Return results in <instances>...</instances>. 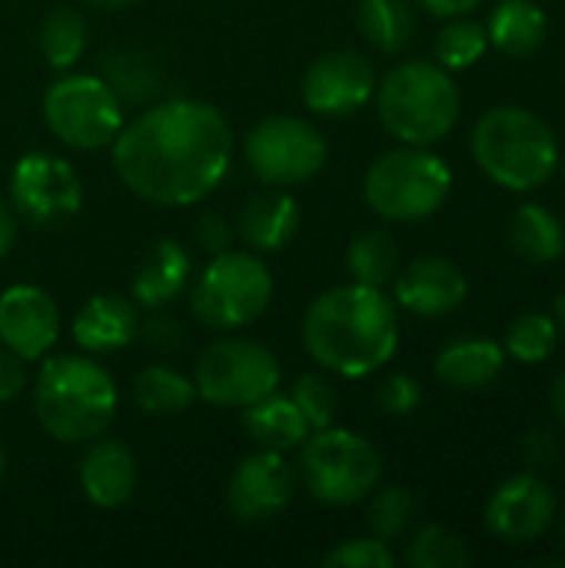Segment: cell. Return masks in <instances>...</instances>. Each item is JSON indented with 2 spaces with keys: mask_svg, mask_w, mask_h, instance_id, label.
Returning <instances> with one entry per match:
<instances>
[{
  "mask_svg": "<svg viewBox=\"0 0 565 568\" xmlns=\"http://www.w3.org/2000/svg\"><path fill=\"white\" fill-rule=\"evenodd\" d=\"M113 146L120 183L153 206H190L210 196L233 163V130L203 100H163L123 123Z\"/></svg>",
  "mask_w": 565,
  "mask_h": 568,
  "instance_id": "1",
  "label": "cell"
},
{
  "mask_svg": "<svg viewBox=\"0 0 565 568\" xmlns=\"http://www.w3.org/2000/svg\"><path fill=\"white\" fill-rule=\"evenodd\" d=\"M303 346L326 373L363 379L400 346L396 303L380 286L346 283L320 293L303 316Z\"/></svg>",
  "mask_w": 565,
  "mask_h": 568,
  "instance_id": "2",
  "label": "cell"
},
{
  "mask_svg": "<svg viewBox=\"0 0 565 568\" xmlns=\"http://www.w3.org/2000/svg\"><path fill=\"white\" fill-rule=\"evenodd\" d=\"M33 413L50 439L83 446L110 429L117 416V383L93 356H43L33 386Z\"/></svg>",
  "mask_w": 565,
  "mask_h": 568,
  "instance_id": "3",
  "label": "cell"
},
{
  "mask_svg": "<svg viewBox=\"0 0 565 568\" xmlns=\"http://www.w3.org/2000/svg\"><path fill=\"white\" fill-rule=\"evenodd\" d=\"M473 156L493 183L529 193L546 186L559 170V140L539 113L506 103L480 116Z\"/></svg>",
  "mask_w": 565,
  "mask_h": 568,
  "instance_id": "4",
  "label": "cell"
},
{
  "mask_svg": "<svg viewBox=\"0 0 565 568\" xmlns=\"http://www.w3.org/2000/svg\"><path fill=\"white\" fill-rule=\"evenodd\" d=\"M373 97L386 133L413 146H430L450 136L463 106L453 73L430 60H406L393 67Z\"/></svg>",
  "mask_w": 565,
  "mask_h": 568,
  "instance_id": "5",
  "label": "cell"
},
{
  "mask_svg": "<svg viewBox=\"0 0 565 568\" xmlns=\"http://www.w3.org/2000/svg\"><path fill=\"white\" fill-rule=\"evenodd\" d=\"M453 190L450 163L430 146H396L376 156L363 176L366 206L390 223H416L433 216Z\"/></svg>",
  "mask_w": 565,
  "mask_h": 568,
  "instance_id": "6",
  "label": "cell"
},
{
  "mask_svg": "<svg viewBox=\"0 0 565 568\" xmlns=\"http://www.w3.org/2000/svg\"><path fill=\"white\" fill-rule=\"evenodd\" d=\"M300 449V479L323 506H356L380 486L383 459L360 433L326 426L310 433Z\"/></svg>",
  "mask_w": 565,
  "mask_h": 568,
  "instance_id": "7",
  "label": "cell"
},
{
  "mask_svg": "<svg viewBox=\"0 0 565 568\" xmlns=\"http://www.w3.org/2000/svg\"><path fill=\"white\" fill-rule=\"evenodd\" d=\"M273 300V276L253 253H216L190 290L196 323L210 329H240L256 323Z\"/></svg>",
  "mask_w": 565,
  "mask_h": 568,
  "instance_id": "8",
  "label": "cell"
},
{
  "mask_svg": "<svg viewBox=\"0 0 565 568\" xmlns=\"http://www.w3.org/2000/svg\"><path fill=\"white\" fill-rule=\"evenodd\" d=\"M50 133L73 150H103L123 130V103L97 73L57 77L43 93Z\"/></svg>",
  "mask_w": 565,
  "mask_h": 568,
  "instance_id": "9",
  "label": "cell"
},
{
  "mask_svg": "<svg viewBox=\"0 0 565 568\" xmlns=\"http://www.w3.org/2000/svg\"><path fill=\"white\" fill-rule=\"evenodd\" d=\"M196 396H203L213 406L226 409H246L256 399L276 393L280 386V363L273 349H266L256 339L226 336L210 343L193 373Z\"/></svg>",
  "mask_w": 565,
  "mask_h": 568,
  "instance_id": "10",
  "label": "cell"
},
{
  "mask_svg": "<svg viewBox=\"0 0 565 568\" xmlns=\"http://www.w3.org/2000/svg\"><path fill=\"white\" fill-rule=\"evenodd\" d=\"M246 163L266 186H300L326 163V136L303 116H266L243 143Z\"/></svg>",
  "mask_w": 565,
  "mask_h": 568,
  "instance_id": "11",
  "label": "cell"
},
{
  "mask_svg": "<svg viewBox=\"0 0 565 568\" xmlns=\"http://www.w3.org/2000/svg\"><path fill=\"white\" fill-rule=\"evenodd\" d=\"M10 206L37 230H53L73 220L83 206L77 170L57 153H27L10 173Z\"/></svg>",
  "mask_w": 565,
  "mask_h": 568,
  "instance_id": "12",
  "label": "cell"
},
{
  "mask_svg": "<svg viewBox=\"0 0 565 568\" xmlns=\"http://www.w3.org/2000/svg\"><path fill=\"white\" fill-rule=\"evenodd\" d=\"M296 476L283 453L256 449L253 456L240 459L226 479V509L236 523L256 526L276 519L293 503Z\"/></svg>",
  "mask_w": 565,
  "mask_h": 568,
  "instance_id": "13",
  "label": "cell"
},
{
  "mask_svg": "<svg viewBox=\"0 0 565 568\" xmlns=\"http://www.w3.org/2000/svg\"><path fill=\"white\" fill-rule=\"evenodd\" d=\"M376 93V70L360 50H330L303 77V103L316 116H350Z\"/></svg>",
  "mask_w": 565,
  "mask_h": 568,
  "instance_id": "14",
  "label": "cell"
},
{
  "mask_svg": "<svg viewBox=\"0 0 565 568\" xmlns=\"http://www.w3.org/2000/svg\"><path fill=\"white\" fill-rule=\"evenodd\" d=\"M553 516L556 496L546 486V479L519 473L493 493L486 506V529L509 546H523L543 539L553 526Z\"/></svg>",
  "mask_w": 565,
  "mask_h": 568,
  "instance_id": "15",
  "label": "cell"
},
{
  "mask_svg": "<svg viewBox=\"0 0 565 568\" xmlns=\"http://www.w3.org/2000/svg\"><path fill=\"white\" fill-rule=\"evenodd\" d=\"M60 336V310L40 286L17 283L0 293V343L23 363L43 359Z\"/></svg>",
  "mask_w": 565,
  "mask_h": 568,
  "instance_id": "16",
  "label": "cell"
},
{
  "mask_svg": "<svg viewBox=\"0 0 565 568\" xmlns=\"http://www.w3.org/2000/svg\"><path fill=\"white\" fill-rule=\"evenodd\" d=\"M470 296V283L463 270L446 256H420L393 280L396 310L436 320L456 313Z\"/></svg>",
  "mask_w": 565,
  "mask_h": 568,
  "instance_id": "17",
  "label": "cell"
},
{
  "mask_svg": "<svg viewBox=\"0 0 565 568\" xmlns=\"http://www.w3.org/2000/svg\"><path fill=\"white\" fill-rule=\"evenodd\" d=\"M70 333L83 353H117L140 336V310L133 296L100 293L83 303V310L73 316Z\"/></svg>",
  "mask_w": 565,
  "mask_h": 568,
  "instance_id": "18",
  "label": "cell"
},
{
  "mask_svg": "<svg viewBox=\"0 0 565 568\" xmlns=\"http://www.w3.org/2000/svg\"><path fill=\"white\" fill-rule=\"evenodd\" d=\"M80 489L83 496L100 506V509H120L123 503H130L133 489H137V459L133 453L117 443V439H90L80 469H77Z\"/></svg>",
  "mask_w": 565,
  "mask_h": 568,
  "instance_id": "19",
  "label": "cell"
},
{
  "mask_svg": "<svg viewBox=\"0 0 565 568\" xmlns=\"http://www.w3.org/2000/svg\"><path fill=\"white\" fill-rule=\"evenodd\" d=\"M300 230V206L283 190H263L250 196L236 216V233L250 250L280 253L293 243Z\"/></svg>",
  "mask_w": 565,
  "mask_h": 568,
  "instance_id": "20",
  "label": "cell"
},
{
  "mask_svg": "<svg viewBox=\"0 0 565 568\" xmlns=\"http://www.w3.org/2000/svg\"><path fill=\"white\" fill-rule=\"evenodd\" d=\"M506 366V349L490 336H460L446 343L436 356V376L463 393L486 389L500 379Z\"/></svg>",
  "mask_w": 565,
  "mask_h": 568,
  "instance_id": "21",
  "label": "cell"
},
{
  "mask_svg": "<svg viewBox=\"0 0 565 568\" xmlns=\"http://www.w3.org/2000/svg\"><path fill=\"white\" fill-rule=\"evenodd\" d=\"M190 270L193 260L186 246L176 240H160L133 276V303L143 310H160L173 303L190 283Z\"/></svg>",
  "mask_w": 565,
  "mask_h": 568,
  "instance_id": "22",
  "label": "cell"
},
{
  "mask_svg": "<svg viewBox=\"0 0 565 568\" xmlns=\"http://www.w3.org/2000/svg\"><path fill=\"white\" fill-rule=\"evenodd\" d=\"M243 429L256 443V449L290 453L300 449L310 436V426L290 396L270 393L243 409Z\"/></svg>",
  "mask_w": 565,
  "mask_h": 568,
  "instance_id": "23",
  "label": "cell"
},
{
  "mask_svg": "<svg viewBox=\"0 0 565 568\" xmlns=\"http://www.w3.org/2000/svg\"><path fill=\"white\" fill-rule=\"evenodd\" d=\"M490 43L509 57H533L549 37V17L536 0H500L486 23Z\"/></svg>",
  "mask_w": 565,
  "mask_h": 568,
  "instance_id": "24",
  "label": "cell"
},
{
  "mask_svg": "<svg viewBox=\"0 0 565 568\" xmlns=\"http://www.w3.org/2000/svg\"><path fill=\"white\" fill-rule=\"evenodd\" d=\"M509 246L526 263H556L565 253V226L553 210L539 203H523L509 220Z\"/></svg>",
  "mask_w": 565,
  "mask_h": 568,
  "instance_id": "25",
  "label": "cell"
},
{
  "mask_svg": "<svg viewBox=\"0 0 565 568\" xmlns=\"http://www.w3.org/2000/svg\"><path fill=\"white\" fill-rule=\"evenodd\" d=\"M133 399L147 416H180L193 406L196 386L180 369L153 363L133 376Z\"/></svg>",
  "mask_w": 565,
  "mask_h": 568,
  "instance_id": "26",
  "label": "cell"
},
{
  "mask_svg": "<svg viewBox=\"0 0 565 568\" xmlns=\"http://www.w3.org/2000/svg\"><path fill=\"white\" fill-rule=\"evenodd\" d=\"M356 23L380 53H400L416 33V13L410 0H360Z\"/></svg>",
  "mask_w": 565,
  "mask_h": 568,
  "instance_id": "27",
  "label": "cell"
},
{
  "mask_svg": "<svg viewBox=\"0 0 565 568\" xmlns=\"http://www.w3.org/2000/svg\"><path fill=\"white\" fill-rule=\"evenodd\" d=\"M346 270H350L353 283L386 290L400 273V246H396V240L386 230L360 233L346 250Z\"/></svg>",
  "mask_w": 565,
  "mask_h": 568,
  "instance_id": "28",
  "label": "cell"
},
{
  "mask_svg": "<svg viewBox=\"0 0 565 568\" xmlns=\"http://www.w3.org/2000/svg\"><path fill=\"white\" fill-rule=\"evenodd\" d=\"M87 47V20L73 7H57L40 23V53L53 70H70Z\"/></svg>",
  "mask_w": 565,
  "mask_h": 568,
  "instance_id": "29",
  "label": "cell"
},
{
  "mask_svg": "<svg viewBox=\"0 0 565 568\" xmlns=\"http://www.w3.org/2000/svg\"><path fill=\"white\" fill-rule=\"evenodd\" d=\"M103 80L113 87L120 103H147L160 87V70L140 50H113L103 57Z\"/></svg>",
  "mask_w": 565,
  "mask_h": 568,
  "instance_id": "30",
  "label": "cell"
},
{
  "mask_svg": "<svg viewBox=\"0 0 565 568\" xmlns=\"http://www.w3.org/2000/svg\"><path fill=\"white\" fill-rule=\"evenodd\" d=\"M556 343H559V329L549 313H523L519 320L509 323L503 349L509 359L536 366L553 356Z\"/></svg>",
  "mask_w": 565,
  "mask_h": 568,
  "instance_id": "31",
  "label": "cell"
},
{
  "mask_svg": "<svg viewBox=\"0 0 565 568\" xmlns=\"http://www.w3.org/2000/svg\"><path fill=\"white\" fill-rule=\"evenodd\" d=\"M490 50V33L483 23L466 20V17H453L440 37H436V63L446 70H466L473 63H480Z\"/></svg>",
  "mask_w": 565,
  "mask_h": 568,
  "instance_id": "32",
  "label": "cell"
},
{
  "mask_svg": "<svg viewBox=\"0 0 565 568\" xmlns=\"http://www.w3.org/2000/svg\"><path fill=\"white\" fill-rule=\"evenodd\" d=\"M470 562V549L463 536L443 526L420 529L406 546V566L413 568H463Z\"/></svg>",
  "mask_w": 565,
  "mask_h": 568,
  "instance_id": "33",
  "label": "cell"
},
{
  "mask_svg": "<svg viewBox=\"0 0 565 568\" xmlns=\"http://www.w3.org/2000/svg\"><path fill=\"white\" fill-rule=\"evenodd\" d=\"M373 496V493H370ZM416 516V496L403 486H386L380 489L373 499H370V509H366V523L373 529L376 539L390 542V539H400L410 523Z\"/></svg>",
  "mask_w": 565,
  "mask_h": 568,
  "instance_id": "34",
  "label": "cell"
},
{
  "mask_svg": "<svg viewBox=\"0 0 565 568\" xmlns=\"http://www.w3.org/2000/svg\"><path fill=\"white\" fill-rule=\"evenodd\" d=\"M290 399L296 403V409L303 413L310 433L316 429H326L336 423V409H340V399H336V389L326 376L320 373H306L293 383L290 389Z\"/></svg>",
  "mask_w": 565,
  "mask_h": 568,
  "instance_id": "35",
  "label": "cell"
},
{
  "mask_svg": "<svg viewBox=\"0 0 565 568\" xmlns=\"http://www.w3.org/2000/svg\"><path fill=\"white\" fill-rule=\"evenodd\" d=\"M323 566L326 568H393L396 566V556L390 552V546L376 536H366V539H350V542H340L336 549H330L323 556Z\"/></svg>",
  "mask_w": 565,
  "mask_h": 568,
  "instance_id": "36",
  "label": "cell"
},
{
  "mask_svg": "<svg viewBox=\"0 0 565 568\" xmlns=\"http://www.w3.org/2000/svg\"><path fill=\"white\" fill-rule=\"evenodd\" d=\"M376 403H380V409H383L386 416H396V419H403V416L416 413V406L423 403V386H420L413 376H406V373H396V376H390V379L380 386V393H376Z\"/></svg>",
  "mask_w": 565,
  "mask_h": 568,
  "instance_id": "37",
  "label": "cell"
},
{
  "mask_svg": "<svg viewBox=\"0 0 565 568\" xmlns=\"http://www.w3.org/2000/svg\"><path fill=\"white\" fill-rule=\"evenodd\" d=\"M193 240L203 253L216 256V253H226L230 243H233V226L226 223L223 213H203L193 226Z\"/></svg>",
  "mask_w": 565,
  "mask_h": 568,
  "instance_id": "38",
  "label": "cell"
},
{
  "mask_svg": "<svg viewBox=\"0 0 565 568\" xmlns=\"http://www.w3.org/2000/svg\"><path fill=\"white\" fill-rule=\"evenodd\" d=\"M523 456L529 459V466L546 469V466H556V463H559L563 446H559V439H556L549 429H533V433L523 439Z\"/></svg>",
  "mask_w": 565,
  "mask_h": 568,
  "instance_id": "39",
  "label": "cell"
},
{
  "mask_svg": "<svg viewBox=\"0 0 565 568\" xmlns=\"http://www.w3.org/2000/svg\"><path fill=\"white\" fill-rule=\"evenodd\" d=\"M140 333L160 353H176L183 346V326L176 320H167V316H153L147 326L140 323Z\"/></svg>",
  "mask_w": 565,
  "mask_h": 568,
  "instance_id": "40",
  "label": "cell"
},
{
  "mask_svg": "<svg viewBox=\"0 0 565 568\" xmlns=\"http://www.w3.org/2000/svg\"><path fill=\"white\" fill-rule=\"evenodd\" d=\"M27 389V366L17 353L0 349V406L17 399Z\"/></svg>",
  "mask_w": 565,
  "mask_h": 568,
  "instance_id": "41",
  "label": "cell"
},
{
  "mask_svg": "<svg viewBox=\"0 0 565 568\" xmlns=\"http://www.w3.org/2000/svg\"><path fill=\"white\" fill-rule=\"evenodd\" d=\"M423 10H430L433 17H443V20H453V17H466L473 13L483 0H416Z\"/></svg>",
  "mask_w": 565,
  "mask_h": 568,
  "instance_id": "42",
  "label": "cell"
},
{
  "mask_svg": "<svg viewBox=\"0 0 565 568\" xmlns=\"http://www.w3.org/2000/svg\"><path fill=\"white\" fill-rule=\"evenodd\" d=\"M13 240H17V213H13V206L0 196V260L10 253Z\"/></svg>",
  "mask_w": 565,
  "mask_h": 568,
  "instance_id": "43",
  "label": "cell"
},
{
  "mask_svg": "<svg viewBox=\"0 0 565 568\" xmlns=\"http://www.w3.org/2000/svg\"><path fill=\"white\" fill-rule=\"evenodd\" d=\"M553 409H556V419L563 423L565 429V369L556 376V383H553Z\"/></svg>",
  "mask_w": 565,
  "mask_h": 568,
  "instance_id": "44",
  "label": "cell"
},
{
  "mask_svg": "<svg viewBox=\"0 0 565 568\" xmlns=\"http://www.w3.org/2000/svg\"><path fill=\"white\" fill-rule=\"evenodd\" d=\"M553 323H556V329H559V336L565 339V293L553 303Z\"/></svg>",
  "mask_w": 565,
  "mask_h": 568,
  "instance_id": "45",
  "label": "cell"
},
{
  "mask_svg": "<svg viewBox=\"0 0 565 568\" xmlns=\"http://www.w3.org/2000/svg\"><path fill=\"white\" fill-rule=\"evenodd\" d=\"M87 3L97 10H123V7H133L137 0H87Z\"/></svg>",
  "mask_w": 565,
  "mask_h": 568,
  "instance_id": "46",
  "label": "cell"
},
{
  "mask_svg": "<svg viewBox=\"0 0 565 568\" xmlns=\"http://www.w3.org/2000/svg\"><path fill=\"white\" fill-rule=\"evenodd\" d=\"M3 469H7V453H3V443H0V479H3Z\"/></svg>",
  "mask_w": 565,
  "mask_h": 568,
  "instance_id": "47",
  "label": "cell"
},
{
  "mask_svg": "<svg viewBox=\"0 0 565 568\" xmlns=\"http://www.w3.org/2000/svg\"><path fill=\"white\" fill-rule=\"evenodd\" d=\"M563 539H565V513H563Z\"/></svg>",
  "mask_w": 565,
  "mask_h": 568,
  "instance_id": "48",
  "label": "cell"
},
{
  "mask_svg": "<svg viewBox=\"0 0 565 568\" xmlns=\"http://www.w3.org/2000/svg\"><path fill=\"white\" fill-rule=\"evenodd\" d=\"M563 176H565V160H563Z\"/></svg>",
  "mask_w": 565,
  "mask_h": 568,
  "instance_id": "49",
  "label": "cell"
}]
</instances>
